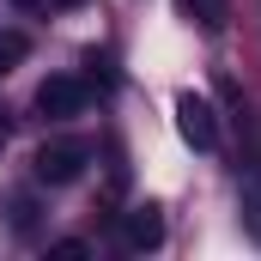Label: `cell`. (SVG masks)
<instances>
[{
    "mask_svg": "<svg viewBox=\"0 0 261 261\" xmlns=\"http://www.w3.org/2000/svg\"><path fill=\"white\" fill-rule=\"evenodd\" d=\"M243 219H249V231H255V243H261V164L249 170V182H243Z\"/></svg>",
    "mask_w": 261,
    "mask_h": 261,
    "instance_id": "7",
    "label": "cell"
},
{
    "mask_svg": "<svg viewBox=\"0 0 261 261\" xmlns=\"http://www.w3.org/2000/svg\"><path fill=\"white\" fill-rule=\"evenodd\" d=\"M67 6H85V0H67Z\"/></svg>",
    "mask_w": 261,
    "mask_h": 261,
    "instance_id": "10",
    "label": "cell"
},
{
    "mask_svg": "<svg viewBox=\"0 0 261 261\" xmlns=\"http://www.w3.org/2000/svg\"><path fill=\"white\" fill-rule=\"evenodd\" d=\"M85 103H91V85L73 79V73H49V79L37 85V110H43L49 122H73V116H85Z\"/></svg>",
    "mask_w": 261,
    "mask_h": 261,
    "instance_id": "2",
    "label": "cell"
},
{
    "mask_svg": "<svg viewBox=\"0 0 261 261\" xmlns=\"http://www.w3.org/2000/svg\"><path fill=\"white\" fill-rule=\"evenodd\" d=\"M85 164H91V146H85V140H49V146L37 152V182L67 189V182L85 176Z\"/></svg>",
    "mask_w": 261,
    "mask_h": 261,
    "instance_id": "1",
    "label": "cell"
},
{
    "mask_svg": "<svg viewBox=\"0 0 261 261\" xmlns=\"http://www.w3.org/2000/svg\"><path fill=\"white\" fill-rule=\"evenodd\" d=\"M24 55H31V37L24 31H0V73H12Z\"/></svg>",
    "mask_w": 261,
    "mask_h": 261,
    "instance_id": "6",
    "label": "cell"
},
{
    "mask_svg": "<svg viewBox=\"0 0 261 261\" xmlns=\"http://www.w3.org/2000/svg\"><path fill=\"white\" fill-rule=\"evenodd\" d=\"M182 12L195 18L200 31H225V12H231V0H182Z\"/></svg>",
    "mask_w": 261,
    "mask_h": 261,
    "instance_id": "5",
    "label": "cell"
},
{
    "mask_svg": "<svg viewBox=\"0 0 261 261\" xmlns=\"http://www.w3.org/2000/svg\"><path fill=\"white\" fill-rule=\"evenodd\" d=\"M12 6H43V0H12Z\"/></svg>",
    "mask_w": 261,
    "mask_h": 261,
    "instance_id": "9",
    "label": "cell"
},
{
    "mask_svg": "<svg viewBox=\"0 0 261 261\" xmlns=\"http://www.w3.org/2000/svg\"><path fill=\"white\" fill-rule=\"evenodd\" d=\"M176 128H182V140H189L195 152H213V146H219V116H213V103L195 97V91L176 97Z\"/></svg>",
    "mask_w": 261,
    "mask_h": 261,
    "instance_id": "3",
    "label": "cell"
},
{
    "mask_svg": "<svg viewBox=\"0 0 261 261\" xmlns=\"http://www.w3.org/2000/svg\"><path fill=\"white\" fill-rule=\"evenodd\" d=\"M122 243H128L134 255H152L158 243H164V213L146 200V206H134V213H122Z\"/></svg>",
    "mask_w": 261,
    "mask_h": 261,
    "instance_id": "4",
    "label": "cell"
},
{
    "mask_svg": "<svg viewBox=\"0 0 261 261\" xmlns=\"http://www.w3.org/2000/svg\"><path fill=\"white\" fill-rule=\"evenodd\" d=\"M31 213H37V206H31V195L12 200V225H18V231H31Z\"/></svg>",
    "mask_w": 261,
    "mask_h": 261,
    "instance_id": "8",
    "label": "cell"
}]
</instances>
